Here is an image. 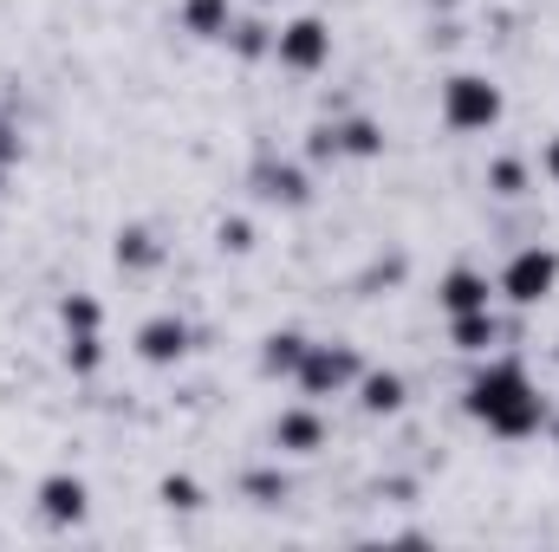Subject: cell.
<instances>
[{
	"mask_svg": "<svg viewBox=\"0 0 559 552\" xmlns=\"http://www.w3.org/2000/svg\"><path fill=\"white\" fill-rule=\"evenodd\" d=\"M455 7H462V0H429V13H455Z\"/></svg>",
	"mask_w": 559,
	"mask_h": 552,
	"instance_id": "4316f807",
	"label": "cell"
},
{
	"mask_svg": "<svg viewBox=\"0 0 559 552\" xmlns=\"http://www.w3.org/2000/svg\"><path fill=\"white\" fill-rule=\"evenodd\" d=\"M59 325H66V332H105V305H98L92 292H66V299H59Z\"/></svg>",
	"mask_w": 559,
	"mask_h": 552,
	"instance_id": "44dd1931",
	"label": "cell"
},
{
	"mask_svg": "<svg viewBox=\"0 0 559 552\" xmlns=\"http://www.w3.org/2000/svg\"><path fill=\"white\" fill-rule=\"evenodd\" d=\"M261 7H267V0H261Z\"/></svg>",
	"mask_w": 559,
	"mask_h": 552,
	"instance_id": "f1b7e54d",
	"label": "cell"
},
{
	"mask_svg": "<svg viewBox=\"0 0 559 552\" xmlns=\"http://www.w3.org/2000/svg\"><path fill=\"white\" fill-rule=\"evenodd\" d=\"M274 448L280 455H319L325 448V416L319 404H293L274 416Z\"/></svg>",
	"mask_w": 559,
	"mask_h": 552,
	"instance_id": "30bf717a",
	"label": "cell"
},
{
	"mask_svg": "<svg viewBox=\"0 0 559 552\" xmlns=\"http://www.w3.org/2000/svg\"><path fill=\"white\" fill-rule=\"evenodd\" d=\"M13 156H20V131H13V124H7V118H0V169H7V163H13Z\"/></svg>",
	"mask_w": 559,
	"mask_h": 552,
	"instance_id": "d4e9b609",
	"label": "cell"
},
{
	"mask_svg": "<svg viewBox=\"0 0 559 552\" xmlns=\"http://www.w3.org/2000/svg\"><path fill=\"white\" fill-rule=\"evenodd\" d=\"M274 65H280V72H293V79L325 72V65H332V26H325L319 13L286 20V26L274 33Z\"/></svg>",
	"mask_w": 559,
	"mask_h": 552,
	"instance_id": "5b68a950",
	"label": "cell"
},
{
	"mask_svg": "<svg viewBox=\"0 0 559 552\" xmlns=\"http://www.w3.org/2000/svg\"><path fill=\"white\" fill-rule=\"evenodd\" d=\"M138 358L150 371H169V364H182L189 351H195V332H189V319H176V312H156V319H143L138 325Z\"/></svg>",
	"mask_w": 559,
	"mask_h": 552,
	"instance_id": "8992f818",
	"label": "cell"
},
{
	"mask_svg": "<svg viewBox=\"0 0 559 552\" xmlns=\"http://www.w3.org/2000/svg\"><path fill=\"white\" fill-rule=\"evenodd\" d=\"M306 332H293V325H280L261 338V377H280V384H293V371H299V358H306Z\"/></svg>",
	"mask_w": 559,
	"mask_h": 552,
	"instance_id": "9a60e30c",
	"label": "cell"
},
{
	"mask_svg": "<svg viewBox=\"0 0 559 552\" xmlns=\"http://www.w3.org/2000/svg\"><path fill=\"white\" fill-rule=\"evenodd\" d=\"M215 248L222 254H254V221H241V215L215 221Z\"/></svg>",
	"mask_w": 559,
	"mask_h": 552,
	"instance_id": "603a6c76",
	"label": "cell"
},
{
	"mask_svg": "<svg viewBox=\"0 0 559 552\" xmlns=\"http://www.w3.org/2000/svg\"><path fill=\"white\" fill-rule=\"evenodd\" d=\"M449 345H455L462 358H488V351L501 345V319H495V305H488V312H455V319H449Z\"/></svg>",
	"mask_w": 559,
	"mask_h": 552,
	"instance_id": "4fadbf2b",
	"label": "cell"
},
{
	"mask_svg": "<svg viewBox=\"0 0 559 552\" xmlns=\"http://www.w3.org/2000/svg\"><path fill=\"white\" fill-rule=\"evenodd\" d=\"M495 292H501L508 305H540V299H554L559 292V248H547V241L514 248L508 267L495 274Z\"/></svg>",
	"mask_w": 559,
	"mask_h": 552,
	"instance_id": "277c9868",
	"label": "cell"
},
{
	"mask_svg": "<svg viewBox=\"0 0 559 552\" xmlns=\"http://www.w3.org/2000/svg\"><path fill=\"white\" fill-rule=\"evenodd\" d=\"M540 176H547V182H559V137L540 149Z\"/></svg>",
	"mask_w": 559,
	"mask_h": 552,
	"instance_id": "484cf974",
	"label": "cell"
},
{
	"mask_svg": "<svg viewBox=\"0 0 559 552\" xmlns=\"http://www.w3.org/2000/svg\"><path fill=\"white\" fill-rule=\"evenodd\" d=\"M98 364H105V332H66V371L92 377Z\"/></svg>",
	"mask_w": 559,
	"mask_h": 552,
	"instance_id": "ffe728a7",
	"label": "cell"
},
{
	"mask_svg": "<svg viewBox=\"0 0 559 552\" xmlns=\"http://www.w3.org/2000/svg\"><path fill=\"white\" fill-rule=\"evenodd\" d=\"M111 261H118L124 274H156V267H163V241H156V228L124 221V228L111 235Z\"/></svg>",
	"mask_w": 559,
	"mask_h": 552,
	"instance_id": "7c38bea8",
	"label": "cell"
},
{
	"mask_svg": "<svg viewBox=\"0 0 559 552\" xmlns=\"http://www.w3.org/2000/svg\"><path fill=\"white\" fill-rule=\"evenodd\" d=\"M554 358H559V345H554Z\"/></svg>",
	"mask_w": 559,
	"mask_h": 552,
	"instance_id": "83f0119b",
	"label": "cell"
},
{
	"mask_svg": "<svg viewBox=\"0 0 559 552\" xmlns=\"http://www.w3.org/2000/svg\"><path fill=\"white\" fill-rule=\"evenodd\" d=\"M33 501H39V520H46V527H79V520L92 514V488H85L79 475H66V468L46 475Z\"/></svg>",
	"mask_w": 559,
	"mask_h": 552,
	"instance_id": "ba28073f",
	"label": "cell"
},
{
	"mask_svg": "<svg viewBox=\"0 0 559 552\" xmlns=\"http://www.w3.org/2000/svg\"><path fill=\"white\" fill-rule=\"evenodd\" d=\"M436 305L455 319V312H488L495 305V279L481 274V267H449V274L436 279Z\"/></svg>",
	"mask_w": 559,
	"mask_h": 552,
	"instance_id": "9c48e42d",
	"label": "cell"
},
{
	"mask_svg": "<svg viewBox=\"0 0 559 552\" xmlns=\"http://www.w3.org/2000/svg\"><path fill=\"white\" fill-rule=\"evenodd\" d=\"M241 494H248L254 507H280V501L293 494V475H286V468H248V475H241Z\"/></svg>",
	"mask_w": 559,
	"mask_h": 552,
	"instance_id": "d6986e66",
	"label": "cell"
},
{
	"mask_svg": "<svg viewBox=\"0 0 559 552\" xmlns=\"http://www.w3.org/2000/svg\"><path fill=\"white\" fill-rule=\"evenodd\" d=\"M501 111H508V98H501V85H495L488 72H449V79H442V124H449L455 137L495 131Z\"/></svg>",
	"mask_w": 559,
	"mask_h": 552,
	"instance_id": "7a4b0ae2",
	"label": "cell"
},
{
	"mask_svg": "<svg viewBox=\"0 0 559 552\" xmlns=\"http://www.w3.org/2000/svg\"><path fill=\"white\" fill-rule=\"evenodd\" d=\"M176 26L189 33V39H228V26H235V0H182L176 7Z\"/></svg>",
	"mask_w": 559,
	"mask_h": 552,
	"instance_id": "5bb4252c",
	"label": "cell"
},
{
	"mask_svg": "<svg viewBox=\"0 0 559 552\" xmlns=\"http://www.w3.org/2000/svg\"><path fill=\"white\" fill-rule=\"evenodd\" d=\"M527 182H534V176H527L521 156H495V163H488V189H495V195L514 202V195H527Z\"/></svg>",
	"mask_w": 559,
	"mask_h": 552,
	"instance_id": "7402d4cb",
	"label": "cell"
},
{
	"mask_svg": "<svg viewBox=\"0 0 559 552\" xmlns=\"http://www.w3.org/2000/svg\"><path fill=\"white\" fill-rule=\"evenodd\" d=\"M358 377H365V358L352 351V345H306V358H299V371H293V384H299V397L306 404H325V397H352L358 391Z\"/></svg>",
	"mask_w": 559,
	"mask_h": 552,
	"instance_id": "3957f363",
	"label": "cell"
},
{
	"mask_svg": "<svg viewBox=\"0 0 559 552\" xmlns=\"http://www.w3.org/2000/svg\"><path fill=\"white\" fill-rule=\"evenodd\" d=\"M358 404H365V416H397L411 404L404 371H365V377H358Z\"/></svg>",
	"mask_w": 559,
	"mask_h": 552,
	"instance_id": "2e32d148",
	"label": "cell"
},
{
	"mask_svg": "<svg viewBox=\"0 0 559 552\" xmlns=\"http://www.w3.org/2000/svg\"><path fill=\"white\" fill-rule=\"evenodd\" d=\"M248 182H254V195H261V202H274V208H306V202H312V176H306V163L261 156Z\"/></svg>",
	"mask_w": 559,
	"mask_h": 552,
	"instance_id": "52a82bcc",
	"label": "cell"
},
{
	"mask_svg": "<svg viewBox=\"0 0 559 552\" xmlns=\"http://www.w3.org/2000/svg\"><path fill=\"white\" fill-rule=\"evenodd\" d=\"M274 33L261 13H235V26H228V39L222 46H235V59H274Z\"/></svg>",
	"mask_w": 559,
	"mask_h": 552,
	"instance_id": "e0dca14e",
	"label": "cell"
},
{
	"mask_svg": "<svg viewBox=\"0 0 559 552\" xmlns=\"http://www.w3.org/2000/svg\"><path fill=\"white\" fill-rule=\"evenodd\" d=\"M332 137H338V163H371V156H384V124L365 118V111H338V118H332Z\"/></svg>",
	"mask_w": 559,
	"mask_h": 552,
	"instance_id": "8fae6325",
	"label": "cell"
},
{
	"mask_svg": "<svg viewBox=\"0 0 559 552\" xmlns=\"http://www.w3.org/2000/svg\"><path fill=\"white\" fill-rule=\"evenodd\" d=\"M156 501H163L169 514H202V507H209V494H202L195 475H163V481H156Z\"/></svg>",
	"mask_w": 559,
	"mask_h": 552,
	"instance_id": "ac0fdd59",
	"label": "cell"
},
{
	"mask_svg": "<svg viewBox=\"0 0 559 552\" xmlns=\"http://www.w3.org/2000/svg\"><path fill=\"white\" fill-rule=\"evenodd\" d=\"M462 410L475 416L488 435H501V442H527V435L547 429V397H540V384H534L527 364L508 358V351H488V358H481V371L462 384Z\"/></svg>",
	"mask_w": 559,
	"mask_h": 552,
	"instance_id": "6da1fadb",
	"label": "cell"
},
{
	"mask_svg": "<svg viewBox=\"0 0 559 552\" xmlns=\"http://www.w3.org/2000/svg\"><path fill=\"white\" fill-rule=\"evenodd\" d=\"M306 163H338V137H332V118L306 131Z\"/></svg>",
	"mask_w": 559,
	"mask_h": 552,
	"instance_id": "cb8c5ba5",
	"label": "cell"
}]
</instances>
